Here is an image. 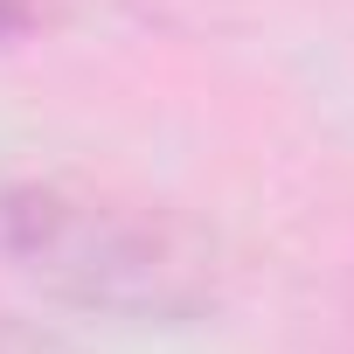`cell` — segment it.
Segmentation results:
<instances>
[{"mask_svg": "<svg viewBox=\"0 0 354 354\" xmlns=\"http://www.w3.org/2000/svg\"><path fill=\"white\" fill-rule=\"evenodd\" d=\"M0 264L111 326H195L223 306V264L195 223L77 174H0Z\"/></svg>", "mask_w": 354, "mask_h": 354, "instance_id": "6da1fadb", "label": "cell"}, {"mask_svg": "<svg viewBox=\"0 0 354 354\" xmlns=\"http://www.w3.org/2000/svg\"><path fill=\"white\" fill-rule=\"evenodd\" d=\"M0 354H84V347H70L56 326H42L15 306H0Z\"/></svg>", "mask_w": 354, "mask_h": 354, "instance_id": "7a4b0ae2", "label": "cell"}, {"mask_svg": "<svg viewBox=\"0 0 354 354\" xmlns=\"http://www.w3.org/2000/svg\"><path fill=\"white\" fill-rule=\"evenodd\" d=\"M42 15H49V0H0V49L28 42L42 28Z\"/></svg>", "mask_w": 354, "mask_h": 354, "instance_id": "3957f363", "label": "cell"}]
</instances>
